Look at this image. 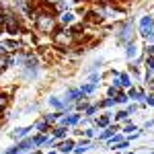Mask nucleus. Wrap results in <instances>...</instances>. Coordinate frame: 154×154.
Here are the masks:
<instances>
[{"label": "nucleus", "mask_w": 154, "mask_h": 154, "mask_svg": "<svg viewBox=\"0 0 154 154\" xmlns=\"http://www.w3.org/2000/svg\"><path fill=\"white\" fill-rule=\"evenodd\" d=\"M54 8L49 6V8H41V11L35 14V29L39 33H54L56 31V27H58V21H56V17H54Z\"/></svg>", "instance_id": "f257e3e1"}, {"label": "nucleus", "mask_w": 154, "mask_h": 154, "mask_svg": "<svg viewBox=\"0 0 154 154\" xmlns=\"http://www.w3.org/2000/svg\"><path fill=\"white\" fill-rule=\"evenodd\" d=\"M74 43V35L70 33V29H60V31H54V45L58 48H70Z\"/></svg>", "instance_id": "f03ea898"}, {"label": "nucleus", "mask_w": 154, "mask_h": 154, "mask_svg": "<svg viewBox=\"0 0 154 154\" xmlns=\"http://www.w3.org/2000/svg\"><path fill=\"white\" fill-rule=\"evenodd\" d=\"M2 29L6 31V33H11V35H17L19 31H21V23H19V19L8 12V14H4V23H2Z\"/></svg>", "instance_id": "7ed1b4c3"}, {"label": "nucleus", "mask_w": 154, "mask_h": 154, "mask_svg": "<svg viewBox=\"0 0 154 154\" xmlns=\"http://www.w3.org/2000/svg\"><path fill=\"white\" fill-rule=\"evenodd\" d=\"M131 29H134V21H131V19H128L123 25L117 27V39L121 41V43H125V41L131 39Z\"/></svg>", "instance_id": "20e7f679"}, {"label": "nucleus", "mask_w": 154, "mask_h": 154, "mask_svg": "<svg viewBox=\"0 0 154 154\" xmlns=\"http://www.w3.org/2000/svg\"><path fill=\"white\" fill-rule=\"evenodd\" d=\"M152 29H154V19L150 17V14L142 17V21H140V33H142L146 39H154L152 37Z\"/></svg>", "instance_id": "39448f33"}, {"label": "nucleus", "mask_w": 154, "mask_h": 154, "mask_svg": "<svg viewBox=\"0 0 154 154\" xmlns=\"http://www.w3.org/2000/svg\"><path fill=\"white\" fill-rule=\"evenodd\" d=\"M49 105L54 107V109H62V111L70 109V103H64V101H60L58 97H49Z\"/></svg>", "instance_id": "423d86ee"}, {"label": "nucleus", "mask_w": 154, "mask_h": 154, "mask_svg": "<svg viewBox=\"0 0 154 154\" xmlns=\"http://www.w3.org/2000/svg\"><path fill=\"white\" fill-rule=\"evenodd\" d=\"M58 21H60L62 25H72V23H74V12H70V11H64V12H60Z\"/></svg>", "instance_id": "0eeeda50"}, {"label": "nucleus", "mask_w": 154, "mask_h": 154, "mask_svg": "<svg viewBox=\"0 0 154 154\" xmlns=\"http://www.w3.org/2000/svg\"><path fill=\"white\" fill-rule=\"evenodd\" d=\"M86 17H88L86 21H88V23H93V25H97V23H101V21H103V14H101L99 11H91Z\"/></svg>", "instance_id": "6e6552de"}, {"label": "nucleus", "mask_w": 154, "mask_h": 154, "mask_svg": "<svg viewBox=\"0 0 154 154\" xmlns=\"http://www.w3.org/2000/svg\"><path fill=\"white\" fill-rule=\"evenodd\" d=\"M117 131H119V128H117V125H107V130L103 131V134H101V140H107V138L115 136Z\"/></svg>", "instance_id": "1a4fd4ad"}, {"label": "nucleus", "mask_w": 154, "mask_h": 154, "mask_svg": "<svg viewBox=\"0 0 154 154\" xmlns=\"http://www.w3.org/2000/svg\"><path fill=\"white\" fill-rule=\"evenodd\" d=\"M60 152H64V154H68V152H72L74 150V142L72 140H64V142L60 144V148H58Z\"/></svg>", "instance_id": "9d476101"}, {"label": "nucleus", "mask_w": 154, "mask_h": 154, "mask_svg": "<svg viewBox=\"0 0 154 154\" xmlns=\"http://www.w3.org/2000/svg\"><path fill=\"white\" fill-rule=\"evenodd\" d=\"M33 146H35V144H33V138H27V140H23V142L19 144L17 148H19L21 152H27V150H31Z\"/></svg>", "instance_id": "9b49d317"}, {"label": "nucleus", "mask_w": 154, "mask_h": 154, "mask_svg": "<svg viewBox=\"0 0 154 154\" xmlns=\"http://www.w3.org/2000/svg\"><path fill=\"white\" fill-rule=\"evenodd\" d=\"M29 131H33V128H19V130H14V134H12V138H17V140H21V138H25Z\"/></svg>", "instance_id": "f8f14e48"}, {"label": "nucleus", "mask_w": 154, "mask_h": 154, "mask_svg": "<svg viewBox=\"0 0 154 154\" xmlns=\"http://www.w3.org/2000/svg\"><path fill=\"white\" fill-rule=\"evenodd\" d=\"M88 148H91V142H88V140H84V142H80L78 146H74V152H76V154H82V152H86Z\"/></svg>", "instance_id": "ddd939ff"}, {"label": "nucleus", "mask_w": 154, "mask_h": 154, "mask_svg": "<svg viewBox=\"0 0 154 154\" xmlns=\"http://www.w3.org/2000/svg\"><path fill=\"white\" fill-rule=\"evenodd\" d=\"M119 82H121V86H125V88H131V78H130V74H119Z\"/></svg>", "instance_id": "4468645a"}, {"label": "nucleus", "mask_w": 154, "mask_h": 154, "mask_svg": "<svg viewBox=\"0 0 154 154\" xmlns=\"http://www.w3.org/2000/svg\"><path fill=\"white\" fill-rule=\"evenodd\" d=\"M95 88H97L95 82H88V84H84V86H80V93H82V95H91Z\"/></svg>", "instance_id": "2eb2a0df"}, {"label": "nucleus", "mask_w": 154, "mask_h": 154, "mask_svg": "<svg viewBox=\"0 0 154 154\" xmlns=\"http://www.w3.org/2000/svg\"><path fill=\"white\" fill-rule=\"evenodd\" d=\"M78 121H80V115H78V113H72V115L66 117V125H76Z\"/></svg>", "instance_id": "dca6fc26"}, {"label": "nucleus", "mask_w": 154, "mask_h": 154, "mask_svg": "<svg viewBox=\"0 0 154 154\" xmlns=\"http://www.w3.org/2000/svg\"><path fill=\"white\" fill-rule=\"evenodd\" d=\"M136 54H138V48H136V45H134V43H128V49H125V56H128V58H136Z\"/></svg>", "instance_id": "f3484780"}, {"label": "nucleus", "mask_w": 154, "mask_h": 154, "mask_svg": "<svg viewBox=\"0 0 154 154\" xmlns=\"http://www.w3.org/2000/svg\"><path fill=\"white\" fill-rule=\"evenodd\" d=\"M68 131V125H60L58 130H54V138H64Z\"/></svg>", "instance_id": "a211bd4d"}, {"label": "nucleus", "mask_w": 154, "mask_h": 154, "mask_svg": "<svg viewBox=\"0 0 154 154\" xmlns=\"http://www.w3.org/2000/svg\"><path fill=\"white\" fill-rule=\"evenodd\" d=\"M109 121H111L109 115H103V117L97 119V125H99V128H107V125H109Z\"/></svg>", "instance_id": "6ab92c4d"}, {"label": "nucleus", "mask_w": 154, "mask_h": 154, "mask_svg": "<svg viewBox=\"0 0 154 154\" xmlns=\"http://www.w3.org/2000/svg\"><path fill=\"white\" fill-rule=\"evenodd\" d=\"M48 121H45V119H41V121H37V125H35V130H39V131H43V134H45V131H48Z\"/></svg>", "instance_id": "aec40b11"}, {"label": "nucleus", "mask_w": 154, "mask_h": 154, "mask_svg": "<svg viewBox=\"0 0 154 154\" xmlns=\"http://www.w3.org/2000/svg\"><path fill=\"white\" fill-rule=\"evenodd\" d=\"M6 105H8V97L0 93V111H2V109H6Z\"/></svg>", "instance_id": "412c9836"}, {"label": "nucleus", "mask_w": 154, "mask_h": 154, "mask_svg": "<svg viewBox=\"0 0 154 154\" xmlns=\"http://www.w3.org/2000/svg\"><path fill=\"white\" fill-rule=\"evenodd\" d=\"M11 64V58L6 56V58H0V72H4V68Z\"/></svg>", "instance_id": "4be33fe9"}, {"label": "nucleus", "mask_w": 154, "mask_h": 154, "mask_svg": "<svg viewBox=\"0 0 154 154\" xmlns=\"http://www.w3.org/2000/svg\"><path fill=\"white\" fill-rule=\"evenodd\" d=\"M113 103H117V101H115L113 97H109V99H105L103 103H99V107H111V105H113Z\"/></svg>", "instance_id": "5701e85b"}, {"label": "nucleus", "mask_w": 154, "mask_h": 154, "mask_svg": "<svg viewBox=\"0 0 154 154\" xmlns=\"http://www.w3.org/2000/svg\"><path fill=\"white\" fill-rule=\"evenodd\" d=\"M146 68L148 70H154V56H148L146 58Z\"/></svg>", "instance_id": "b1692460"}, {"label": "nucleus", "mask_w": 154, "mask_h": 154, "mask_svg": "<svg viewBox=\"0 0 154 154\" xmlns=\"http://www.w3.org/2000/svg\"><path fill=\"white\" fill-rule=\"evenodd\" d=\"M6 54H8V49L4 43H0V58H6Z\"/></svg>", "instance_id": "393cba45"}, {"label": "nucleus", "mask_w": 154, "mask_h": 154, "mask_svg": "<svg viewBox=\"0 0 154 154\" xmlns=\"http://www.w3.org/2000/svg\"><path fill=\"white\" fill-rule=\"evenodd\" d=\"M128 117V111H117L115 113V119H125Z\"/></svg>", "instance_id": "a878e982"}, {"label": "nucleus", "mask_w": 154, "mask_h": 154, "mask_svg": "<svg viewBox=\"0 0 154 154\" xmlns=\"http://www.w3.org/2000/svg\"><path fill=\"white\" fill-rule=\"evenodd\" d=\"M146 103H148L150 107H154V95H148V97H146Z\"/></svg>", "instance_id": "bb28decb"}, {"label": "nucleus", "mask_w": 154, "mask_h": 154, "mask_svg": "<svg viewBox=\"0 0 154 154\" xmlns=\"http://www.w3.org/2000/svg\"><path fill=\"white\" fill-rule=\"evenodd\" d=\"M95 111H97V107H95V105L86 107V115H93V113H95Z\"/></svg>", "instance_id": "cd10ccee"}, {"label": "nucleus", "mask_w": 154, "mask_h": 154, "mask_svg": "<svg viewBox=\"0 0 154 154\" xmlns=\"http://www.w3.org/2000/svg\"><path fill=\"white\" fill-rule=\"evenodd\" d=\"M82 134L86 136V138H93V134H95V130H84Z\"/></svg>", "instance_id": "c85d7f7f"}, {"label": "nucleus", "mask_w": 154, "mask_h": 154, "mask_svg": "<svg viewBox=\"0 0 154 154\" xmlns=\"http://www.w3.org/2000/svg\"><path fill=\"white\" fill-rule=\"evenodd\" d=\"M136 109H138L136 105H130V107H128V115H131V113H136Z\"/></svg>", "instance_id": "c756f323"}, {"label": "nucleus", "mask_w": 154, "mask_h": 154, "mask_svg": "<svg viewBox=\"0 0 154 154\" xmlns=\"http://www.w3.org/2000/svg\"><path fill=\"white\" fill-rule=\"evenodd\" d=\"M43 2H45V4H54V6H56L58 2H62V0H43Z\"/></svg>", "instance_id": "7c9ffc66"}, {"label": "nucleus", "mask_w": 154, "mask_h": 154, "mask_svg": "<svg viewBox=\"0 0 154 154\" xmlns=\"http://www.w3.org/2000/svg\"><path fill=\"white\" fill-rule=\"evenodd\" d=\"M125 131H138V128H136V125H128V128H125Z\"/></svg>", "instance_id": "2f4dec72"}, {"label": "nucleus", "mask_w": 154, "mask_h": 154, "mask_svg": "<svg viewBox=\"0 0 154 154\" xmlns=\"http://www.w3.org/2000/svg\"><path fill=\"white\" fill-rule=\"evenodd\" d=\"M148 56H154V45H148Z\"/></svg>", "instance_id": "473e14b6"}, {"label": "nucleus", "mask_w": 154, "mask_h": 154, "mask_svg": "<svg viewBox=\"0 0 154 154\" xmlns=\"http://www.w3.org/2000/svg\"><path fill=\"white\" fill-rule=\"evenodd\" d=\"M2 23H4V14L0 12V29H2Z\"/></svg>", "instance_id": "72a5a7b5"}, {"label": "nucleus", "mask_w": 154, "mask_h": 154, "mask_svg": "<svg viewBox=\"0 0 154 154\" xmlns=\"http://www.w3.org/2000/svg\"><path fill=\"white\" fill-rule=\"evenodd\" d=\"M72 2H78V0H72Z\"/></svg>", "instance_id": "f704fd0d"}]
</instances>
